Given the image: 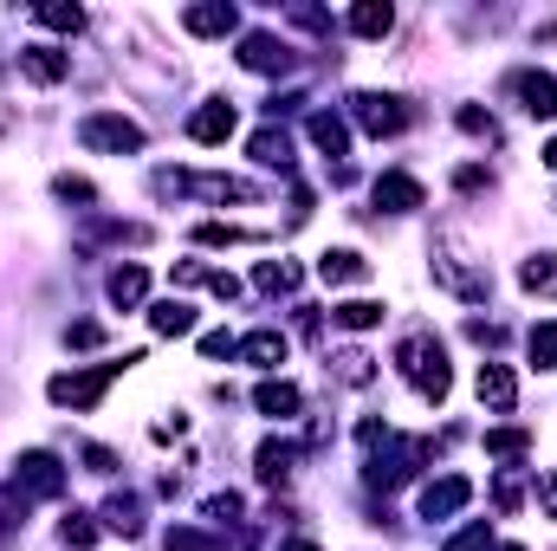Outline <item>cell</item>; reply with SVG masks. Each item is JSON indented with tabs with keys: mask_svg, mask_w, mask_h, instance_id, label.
Returning <instances> with one entry per match:
<instances>
[{
	"mask_svg": "<svg viewBox=\"0 0 557 551\" xmlns=\"http://www.w3.org/2000/svg\"><path fill=\"white\" fill-rule=\"evenodd\" d=\"M434 285H447L454 298L480 305V298L493 292V267H486L473 247H460V234H441V241H434Z\"/></svg>",
	"mask_w": 557,
	"mask_h": 551,
	"instance_id": "1",
	"label": "cell"
},
{
	"mask_svg": "<svg viewBox=\"0 0 557 551\" xmlns=\"http://www.w3.org/2000/svg\"><path fill=\"white\" fill-rule=\"evenodd\" d=\"M396 364H403V377L416 383L421 403H447V390H454V370H447V351H441V338H428V331L403 338V344H396Z\"/></svg>",
	"mask_w": 557,
	"mask_h": 551,
	"instance_id": "2",
	"label": "cell"
},
{
	"mask_svg": "<svg viewBox=\"0 0 557 551\" xmlns=\"http://www.w3.org/2000/svg\"><path fill=\"white\" fill-rule=\"evenodd\" d=\"M131 364H143V351H131L124 364H98V370H65V377H52L46 383V396L59 403V409H98V396L131 370Z\"/></svg>",
	"mask_w": 557,
	"mask_h": 551,
	"instance_id": "3",
	"label": "cell"
},
{
	"mask_svg": "<svg viewBox=\"0 0 557 551\" xmlns=\"http://www.w3.org/2000/svg\"><path fill=\"white\" fill-rule=\"evenodd\" d=\"M13 493H20V500H59V493H65L59 454H46V448L20 454V461H13Z\"/></svg>",
	"mask_w": 557,
	"mask_h": 551,
	"instance_id": "4",
	"label": "cell"
},
{
	"mask_svg": "<svg viewBox=\"0 0 557 551\" xmlns=\"http://www.w3.org/2000/svg\"><path fill=\"white\" fill-rule=\"evenodd\" d=\"M78 143H85V149H104V156H137L143 131L131 118H117V111H91V118L78 124Z\"/></svg>",
	"mask_w": 557,
	"mask_h": 551,
	"instance_id": "5",
	"label": "cell"
},
{
	"mask_svg": "<svg viewBox=\"0 0 557 551\" xmlns=\"http://www.w3.org/2000/svg\"><path fill=\"white\" fill-rule=\"evenodd\" d=\"M350 118H357L370 137H403V131H409V105L389 98V91H357V98H350Z\"/></svg>",
	"mask_w": 557,
	"mask_h": 551,
	"instance_id": "6",
	"label": "cell"
},
{
	"mask_svg": "<svg viewBox=\"0 0 557 551\" xmlns=\"http://www.w3.org/2000/svg\"><path fill=\"white\" fill-rule=\"evenodd\" d=\"M506 91L519 98V111H525V118H557V78H552V72H532V65H525V72H512V78H506Z\"/></svg>",
	"mask_w": 557,
	"mask_h": 551,
	"instance_id": "7",
	"label": "cell"
},
{
	"mask_svg": "<svg viewBox=\"0 0 557 551\" xmlns=\"http://www.w3.org/2000/svg\"><path fill=\"white\" fill-rule=\"evenodd\" d=\"M240 65H247V72H292L298 59H292V46L273 39V33H247V39H240Z\"/></svg>",
	"mask_w": 557,
	"mask_h": 551,
	"instance_id": "8",
	"label": "cell"
},
{
	"mask_svg": "<svg viewBox=\"0 0 557 551\" xmlns=\"http://www.w3.org/2000/svg\"><path fill=\"white\" fill-rule=\"evenodd\" d=\"M467 500H473V480H467V474H447V480L421 487V519H447V513H460Z\"/></svg>",
	"mask_w": 557,
	"mask_h": 551,
	"instance_id": "9",
	"label": "cell"
},
{
	"mask_svg": "<svg viewBox=\"0 0 557 551\" xmlns=\"http://www.w3.org/2000/svg\"><path fill=\"white\" fill-rule=\"evenodd\" d=\"M473 390H480V409H493V415H512V403H519V383H512L506 364H480Z\"/></svg>",
	"mask_w": 557,
	"mask_h": 551,
	"instance_id": "10",
	"label": "cell"
},
{
	"mask_svg": "<svg viewBox=\"0 0 557 551\" xmlns=\"http://www.w3.org/2000/svg\"><path fill=\"white\" fill-rule=\"evenodd\" d=\"M234 124H240V118H234V105H227V98H214V105H201V111L188 118V137H195V143H227V137H234Z\"/></svg>",
	"mask_w": 557,
	"mask_h": 551,
	"instance_id": "11",
	"label": "cell"
},
{
	"mask_svg": "<svg viewBox=\"0 0 557 551\" xmlns=\"http://www.w3.org/2000/svg\"><path fill=\"white\" fill-rule=\"evenodd\" d=\"M65 72H72V59L59 46H26L20 52V78H33V85H59Z\"/></svg>",
	"mask_w": 557,
	"mask_h": 551,
	"instance_id": "12",
	"label": "cell"
},
{
	"mask_svg": "<svg viewBox=\"0 0 557 551\" xmlns=\"http://www.w3.org/2000/svg\"><path fill=\"white\" fill-rule=\"evenodd\" d=\"M421 201H428V195H421V182H416V175H403V169L376 182V208H389V215H416Z\"/></svg>",
	"mask_w": 557,
	"mask_h": 551,
	"instance_id": "13",
	"label": "cell"
},
{
	"mask_svg": "<svg viewBox=\"0 0 557 551\" xmlns=\"http://www.w3.org/2000/svg\"><path fill=\"white\" fill-rule=\"evenodd\" d=\"M234 20H240V13H234L227 0H208V7H188V13H182V26H188L195 39H221V33H234Z\"/></svg>",
	"mask_w": 557,
	"mask_h": 551,
	"instance_id": "14",
	"label": "cell"
},
{
	"mask_svg": "<svg viewBox=\"0 0 557 551\" xmlns=\"http://www.w3.org/2000/svg\"><path fill=\"white\" fill-rule=\"evenodd\" d=\"M318 279H324V285H363V279H370V260L350 254V247H331V254L318 260Z\"/></svg>",
	"mask_w": 557,
	"mask_h": 551,
	"instance_id": "15",
	"label": "cell"
},
{
	"mask_svg": "<svg viewBox=\"0 0 557 551\" xmlns=\"http://www.w3.org/2000/svg\"><path fill=\"white\" fill-rule=\"evenodd\" d=\"M253 461H260V480H267V487H285L292 467H298V441H260Z\"/></svg>",
	"mask_w": 557,
	"mask_h": 551,
	"instance_id": "16",
	"label": "cell"
},
{
	"mask_svg": "<svg viewBox=\"0 0 557 551\" xmlns=\"http://www.w3.org/2000/svg\"><path fill=\"white\" fill-rule=\"evenodd\" d=\"M389 26H396V7H389V0L350 7V33H357V39H389Z\"/></svg>",
	"mask_w": 557,
	"mask_h": 551,
	"instance_id": "17",
	"label": "cell"
},
{
	"mask_svg": "<svg viewBox=\"0 0 557 551\" xmlns=\"http://www.w3.org/2000/svg\"><path fill=\"white\" fill-rule=\"evenodd\" d=\"M298 403H305V396H298L292 383H278V377H267V383L253 390V409L273 415V421H292V415H298Z\"/></svg>",
	"mask_w": 557,
	"mask_h": 551,
	"instance_id": "18",
	"label": "cell"
},
{
	"mask_svg": "<svg viewBox=\"0 0 557 551\" xmlns=\"http://www.w3.org/2000/svg\"><path fill=\"white\" fill-rule=\"evenodd\" d=\"M285 351H292V344H285L278 331H253V338H240V351H234V357H247V364L273 370V364H285Z\"/></svg>",
	"mask_w": 557,
	"mask_h": 551,
	"instance_id": "19",
	"label": "cell"
},
{
	"mask_svg": "<svg viewBox=\"0 0 557 551\" xmlns=\"http://www.w3.org/2000/svg\"><path fill=\"white\" fill-rule=\"evenodd\" d=\"M104 526L124 532V539H137L143 532V500L137 493H111V500H104Z\"/></svg>",
	"mask_w": 557,
	"mask_h": 551,
	"instance_id": "20",
	"label": "cell"
},
{
	"mask_svg": "<svg viewBox=\"0 0 557 551\" xmlns=\"http://www.w3.org/2000/svg\"><path fill=\"white\" fill-rule=\"evenodd\" d=\"M519 285H525L532 298H557V254H532V260L519 267Z\"/></svg>",
	"mask_w": 557,
	"mask_h": 551,
	"instance_id": "21",
	"label": "cell"
},
{
	"mask_svg": "<svg viewBox=\"0 0 557 551\" xmlns=\"http://www.w3.org/2000/svg\"><path fill=\"white\" fill-rule=\"evenodd\" d=\"M104 292H111V305L131 311V305H143V292H149V273L143 267H117V273L104 279Z\"/></svg>",
	"mask_w": 557,
	"mask_h": 551,
	"instance_id": "22",
	"label": "cell"
},
{
	"mask_svg": "<svg viewBox=\"0 0 557 551\" xmlns=\"http://www.w3.org/2000/svg\"><path fill=\"white\" fill-rule=\"evenodd\" d=\"M149 325H156V338H188V331H195V311H188L182 298H162V305L149 311Z\"/></svg>",
	"mask_w": 557,
	"mask_h": 551,
	"instance_id": "23",
	"label": "cell"
},
{
	"mask_svg": "<svg viewBox=\"0 0 557 551\" xmlns=\"http://www.w3.org/2000/svg\"><path fill=\"white\" fill-rule=\"evenodd\" d=\"M305 131H311V143H318L324 156H344V149H350V124H344V118H331V111H318Z\"/></svg>",
	"mask_w": 557,
	"mask_h": 551,
	"instance_id": "24",
	"label": "cell"
},
{
	"mask_svg": "<svg viewBox=\"0 0 557 551\" xmlns=\"http://www.w3.org/2000/svg\"><path fill=\"white\" fill-rule=\"evenodd\" d=\"M253 162H267V169H292V137L285 131H253Z\"/></svg>",
	"mask_w": 557,
	"mask_h": 551,
	"instance_id": "25",
	"label": "cell"
},
{
	"mask_svg": "<svg viewBox=\"0 0 557 551\" xmlns=\"http://www.w3.org/2000/svg\"><path fill=\"white\" fill-rule=\"evenodd\" d=\"M33 20H39V26H52V33H85V13H78V7H65V0H39V7H33Z\"/></svg>",
	"mask_w": 557,
	"mask_h": 551,
	"instance_id": "26",
	"label": "cell"
},
{
	"mask_svg": "<svg viewBox=\"0 0 557 551\" xmlns=\"http://www.w3.org/2000/svg\"><path fill=\"white\" fill-rule=\"evenodd\" d=\"M195 241H201V247H247V241H260V234H253V228H234V221H201Z\"/></svg>",
	"mask_w": 557,
	"mask_h": 551,
	"instance_id": "27",
	"label": "cell"
},
{
	"mask_svg": "<svg viewBox=\"0 0 557 551\" xmlns=\"http://www.w3.org/2000/svg\"><path fill=\"white\" fill-rule=\"evenodd\" d=\"M331 318H337L344 331H370V325H383V305H376V298H344Z\"/></svg>",
	"mask_w": 557,
	"mask_h": 551,
	"instance_id": "28",
	"label": "cell"
},
{
	"mask_svg": "<svg viewBox=\"0 0 557 551\" xmlns=\"http://www.w3.org/2000/svg\"><path fill=\"white\" fill-rule=\"evenodd\" d=\"M331 364H337V383H350V390H363V383L376 377V357H370V351H337Z\"/></svg>",
	"mask_w": 557,
	"mask_h": 551,
	"instance_id": "29",
	"label": "cell"
},
{
	"mask_svg": "<svg viewBox=\"0 0 557 551\" xmlns=\"http://www.w3.org/2000/svg\"><path fill=\"white\" fill-rule=\"evenodd\" d=\"M486 454H499V461L532 454V428H493V434H486Z\"/></svg>",
	"mask_w": 557,
	"mask_h": 551,
	"instance_id": "30",
	"label": "cell"
},
{
	"mask_svg": "<svg viewBox=\"0 0 557 551\" xmlns=\"http://www.w3.org/2000/svg\"><path fill=\"white\" fill-rule=\"evenodd\" d=\"M253 285H260V292H298V267H292V260H260Z\"/></svg>",
	"mask_w": 557,
	"mask_h": 551,
	"instance_id": "31",
	"label": "cell"
},
{
	"mask_svg": "<svg viewBox=\"0 0 557 551\" xmlns=\"http://www.w3.org/2000/svg\"><path fill=\"white\" fill-rule=\"evenodd\" d=\"M525 351H532V364H539V370H557V325H532Z\"/></svg>",
	"mask_w": 557,
	"mask_h": 551,
	"instance_id": "32",
	"label": "cell"
},
{
	"mask_svg": "<svg viewBox=\"0 0 557 551\" xmlns=\"http://www.w3.org/2000/svg\"><path fill=\"white\" fill-rule=\"evenodd\" d=\"M169 551H221V539L214 532H201V526H169V539H162Z\"/></svg>",
	"mask_w": 557,
	"mask_h": 551,
	"instance_id": "33",
	"label": "cell"
},
{
	"mask_svg": "<svg viewBox=\"0 0 557 551\" xmlns=\"http://www.w3.org/2000/svg\"><path fill=\"white\" fill-rule=\"evenodd\" d=\"M59 539H65L72 551H85L91 539H98V519H91V513H65V526H59Z\"/></svg>",
	"mask_w": 557,
	"mask_h": 551,
	"instance_id": "34",
	"label": "cell"
},
{
	"mask_svg": "<svg viewBox=\"0 0 557 551\" xmlns=\"http://www.w3.org/2000/svg\"><path fill=\"white\" fill-rule=\"evenodd\" d=\"M486 546H493V526H486V519H473L467 532H454L441 551H486Z\"/></svg>",
	"mask_w": 557,
	"mask_h": 551,
	"instance_id": "35",
	"label": "cell"
},
{
	"mask_svg": "<svg viewBox=\"0 0 557 551\" xmlns=\"http://www.w3.org/2000/svg\"><path fill=\"white\" fill-rule=\"evenodd\" d=\"M52 195H59V201H98V188H91L85 175H59V182H52Z\"/></svg>",
	"mask_w": 557,
	"mask_h": 551,
	"instance_id": "36",
	"label": "cell"
},
{
	"mask_svg": "<svg viewBox=\"0 0 557 551\" xmlns=\"http://www.w3.org/2000/svg\"><path fill=\"white\" fill-rule=\"evenodd\" d=\"M65 344H78V351H91V344H104V325H65Z\"/></svg>",
	"mask_w": 557,
	"mask_h": 551,
	"instance_id": "37",
	"label": "cell"
},
{
	"mask_svg": "<svg viewBox=\"0 0 557 551\" xmlns=\"http://www.w3.org/2000/svg\"><path fill=\"white\" fill-rule=\"evenodd\" d=\"M208 519H214V526L240 519V493H214V500H208Z\"/></svg>",
	"mask_w": 557,
	"mask_h": 551,
	"instance_id": "38",
	"label": "cell"
},
{
	"mask_svg": "<svg viewBox=\"0 0 557 551\" xmlns=\"http://www.w3.org/2000/svg\"><path fill=\"white\" fill-rule=\"evenodd\" d=\"M460 131H467V137H499V131H493V118H486V111H473V105H467V111H460Z\"/></svg>",
	"mask_w": 557,
	"mask_h": 551,
	"instance_id": "39",
	"label": "cell"
},
{
	"mask_svg": "<svg viewBox=\"0 0 557 551\" xmlns=\"http://www.w3.org/2000/svg\"><path fill=\"white\" fill-rule=\"evenodd\" d=\"M234 351H240V344H234L227 331H208V338H201V357H234Z\"/></svg>",
	"mask_w": 557,
	"mask_h": 551,
	"instance_id": "40",
	"label": "cell"
},
{
	"mask_svg": "<svg viewBox=\"0 0 557 551\" xmlns=\"http://www.w3.org/2000/svg\"><path fill=\"white\" fill-rule=\"evenodd\" d=\"M454 188H460V195H473V188H486V169H480V162H467V169L454 175Z\"/></svg>",
	"mask_w": 557,
	"mask_h": 551,
	"instance_id": "41",
	"label": "cell"
},
{
	"mask_svg": "<svg viewBox=\"0 0 557 551\" xmlns=\"http://www.w3.org/2000/svg\"><path fill=\"white\" fill-rule=\"evenodd\" d=\"M85 461H91V474H117V454H111V448H98V441L85 448Z\"/></svg>",
	"mask_w": 557,
	"mask_h": 551,
	"instance_id": "42",
	"label": "cell"
},
{
	"mask_svg": "<svg viewBox=\"0 0 557 551\" xmlns=\"http://www.w3.org/2000/svg\"><path fill=\"white\" fill-rule=\"evenodd\" d=\"M208 292H214V298H240V279L234 273H208Z\"/></svg>",
	"mask_w": 557,
	"mask_h": 551,
	"instance_id": "43",
	"label": "cell"
},
{
	"mask_svg": "<svg viewBox=\"0 0 557 551\" xmlns=\"http://www.w3.org/2000/svg\"><path fill=\"white\" fill-rule=\"evenodd\" d=\"M539 506H545V519H557V474L539 480Z\"/></svg>",
	"mask_w": 557,
	"mask_h": 551,
	"instance_id": "44",
	"label": "cell"
},
{
	"mask_svg": "<svg viewBox=\"0 0 557 551\" xmlns=\"http://www.w3.org/2000/svg\"><path fill=\"white\" fill-rule=\"evenodd\" d=\"M182 428H188V415H169V421H156V441H175Z\"/></svg>",
	"mask_w": 557,
	"mask_h": 551,
	"instance_id": "45",
	"label": "cell"
},
{
	"mask_svg": "<svg viewBox=\"0 0 557 551\" xmlns=\"http://www.w3.org/2000/svg\"><path fill=\"white\" fill-rule=\"evenodd\" d=\"M545 169H557V137H552V143H545Z\"/></svg>",
	"mask_w": 557,
	"mask_h": 551,
	"instance_id": "46",
	"label": "cell"
},
{
	"mask_svg": "<svg viewBox=\"0 0 557 551\" xmlns=\"http://www.w3.org/2000/svg\"><path fill=\"white\" fill-rule=\"evenodd\" d=\"M278 551H318V546L311 539H292V546H278Z\"/></svg>",
	"mask_w": 557,
	"mask_h": 551,
	"instance_id": "47",
	"label": "cell"
},
{
	"mask_svg": "<svg viewBox=\"0 0 557 551\" xmlns=\"http://www.w3.org/2000/svg\"><path fill=\"white\" fill-rule=\"evenodd\" d=\"M499 551H525V546H499Z\"/></svg>",
	"mask_w": 557,
	"mask_h": 551,
	"instance_id": "48",
	"label": "cell"
}]
</instances>
